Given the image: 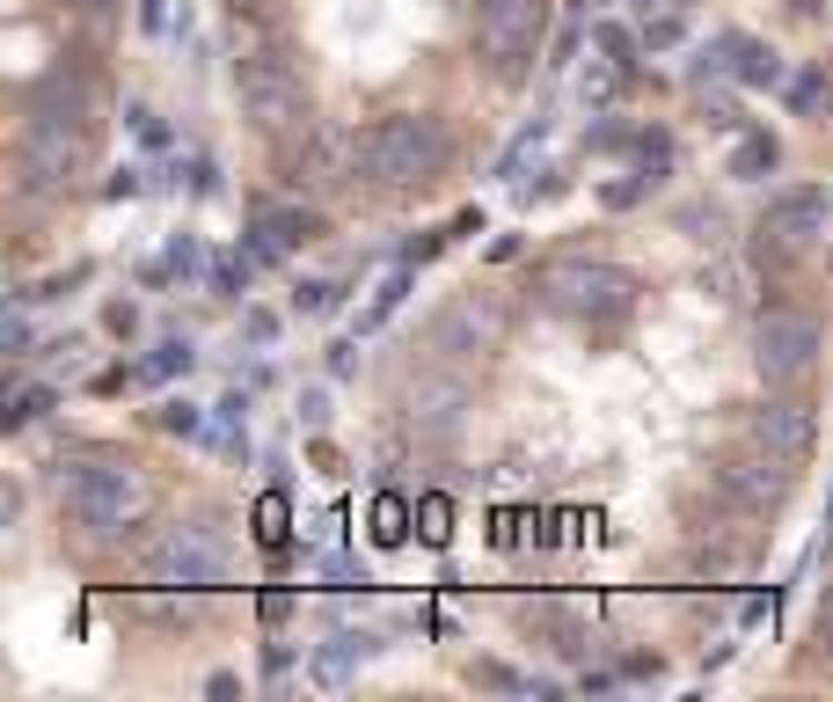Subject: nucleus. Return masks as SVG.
I'll list each match as a JSON object with an SVG mask.
<instances>
[{"label":"nucleus","instance_id":"obj_1","mask_svg":"<svg viewBox=\"0 0 833 702\" xmlns=\"http://www.w3.org/2000/svg\"><path fill=\"white\" fill-rule=\"evenodd\" d=\"M446 124L424 118V110H402V118H381L365 124V183L373 191H424L446 176Z\"/></svg>","mask_w":833,"mask_h":702},{"label":"nucleus","instance_id":"obj_2","mask_svg":"<svg viewBox=\"0 0 833 702\" xmlns=\"http://www.w3.org/2000/svg\"><path fill=\"white\" fill-rule=\"evenodd\" d=\"M59 491H67V512L88 526V534H118V526H139L147 520V505H154V491H147V475H139V461H81V469L59 475Z\"/></svg>","mask_w":833,"mask_h":702},{"label":"nucleus","instance_id":"obj_3","mask_svg":"<svg viewBox=\"0 0 833 702\" xmlns=\"http://www.w3.org/2000/svg\"><path fill=\"white\" fill-rule=\"evenodd\" d=\"M541 293H549V308H563L578 322H622L636 308V279L608 257H555L541 271Z\"/></svg>","mask_w":833,"mask_h":702},{"label":"nucleus","instance_id":"obj_4","mask_svg":"<svg viewBox=\"0 0 833 702\" xmlns=\"http://www.w3.org/2000/svg\"><path fill=\"white\" fill-rule=\"evenodd\" d=\"M234 96H242V118L257 124V132H293L300 118H308V88H300V67L285 52H242L234 59Z\"/></svg>","mask_w":833,"mask_h":702},{"label":"nucleus","instance_id":"obj_5","mask_svg":"<svg viewBox=\"0 0 833 702\" xmlns=\"http://www.w3.org/2000/svg\"><path fill=\"white\" fill-rule=\"evenodd\" d=\"M819 322L804 315V308H767L761 322H753V367H761V381H804V373L819 367Z\"/></svg>","mask_w":833,"mask_h":702},{"label":"nucleus","instance_id":"obj_6","mask_svg":"<svg viewBox=\"0 0 833 702\" xmlns=\"http://www.w3.org/2000/svg\"><path fill=\"white\" fill-rule=\"evenodd\" d=\"M344 183H365V132H344V124H308V140L293 154V191L330 198Z\"/></svg>","mask_w":833,"mask_h":702},{"label":"nucleus","instance_id":"obj_7","mask_svg":"<svg viewBox=\"0 0 833 702\" xmlns=\"http://www.w3.org/2000/svg\"><path fill=\"white\" fill-rule=\"evenodd\" d=\"M147 571L169 593H212V585H227V549L212 542L205 526H169L154 542V556H147Z\"/></svg>","mask_w":833,"mask_h":702},{"label":"nucleus","instance_id":"obj_8","mask_svg":"<svg viewBox=\"0 0 833 702\" xmlns=\"http://www.w3.org/2000/svg\"><path fill=\"white\" fill-rule=\"evenodd\" d=\"M88 161V132L81 124H59L44 118V110H30V124H22V183H30L37 198L44 191H67V176Z\"/></svg>","mask_w":833,"mask_h":702},{"label":"nucleus","instance_id":"obj_9","mask_svg":"<svg viewBox=\"0 0 833 702\" xmlns=\"http://www.w3.org/2000/svg\"><path fill=\"white\" fill-rule=\"evenodd\" d=\"M475 44L490 67H520L541 44V0H475Z\"/></svg>","mask_w":833,"mask_h":702},{"label":"nucleus","instance_id":"obj_10","mask_svg":"<svg viewBox=\"0 0 833 702\" xmlns=\"http://www.w3.org/2000/svg\"><path fill=\"white\" fill-rule=\"evenodd\" d=\"M812 439H819V418H812L804 395H767V403L753 410V447L775 454L782 469H797V461L812 454Z\"/></svg>","mask_w":833,"mask_h":702},{"label":"nucleus","instance_id":"obj_11","mask_svg":"<svg viewBox=\"0 0 833 702\" xmlns=\"http://www.w3.org/2000/svg\"><path fill=\"white\" fill-rule=\"evenodd\" d=\"M826 220H833V198L819 191V183H797V191H782L775 205H767L761 228L775 234L782 249H812L819 234H826Z\"/></svg>","mask_w":833,"mask_h":702},{"label":"nucleus","instance_id":"obj_12","mask_svg":"<svg viewBox=\"0 0 833 702\" xmlns=\"http://www.w3.org/2000/svg\"><path fill=\"white\" fill-rule=\"evenodd\" d=\"M432 344H439V351H498V344H504V315L490 308V300L461 293L446 315L432 322Z\"/></svg>","mask_w":833,"mask_h":702},{"label":"nucleus","instance_id":"obj_13","mask_svg":"<svg viewBox=\"0 0 833 702\" xmlns=\"http://www.w3.org/2000/svg\"><path fill=\"white\" fill-rule=\"evenodd\" d=\"M716 483H724L739 505H753V512L782 505V491H790V475H782L775 454H767V461H716Z\"/></svg>","mask_w":833,"mask_h":702},{"label":"nucleus","instance_id":"obj_14","mask_svg":"<svg viewBox=\"0 0 833 702\" xmlns=\"http://www.w3.org/2000/svg\"><path fill=\"white\" fill-rule=\"evenodd\" d=\"M365 651H373V636H365V630H337L330 644L314 651V666H308L314 688H330V695H337V688H351V673H359Z\"/></svg>","mask_w":833,"mask_h":702},{"label":"nucleus","instance_id":"obj_15","mask_svg":"<svg viewBox=\"0 0 833 702\" xmlns=\"http://www.w3.org/2000/svg\"><path fill=\"white\" fill-rule=\"evenodd\" d=\"M724 44H731V52H739V81H753V88H775L782 81V59L775 52H767V44H753V37H724Z\"/></svg>","mask_w":833,"mask_h":702},{"label":"nucleus","instance_id":"obj_16","mask_svg":"<svg viewBox=\"0 0 833 702\" xmlns=\"http://www.w3.org/2000/svg\"><path fill=\"white\" fill-rule=\"evenodd\" d=\"M767 169H775V140H767V132H739V147H731V176L753 183V176H767Z\"/></svg>","mask_w":833,"mask_h":702},{"label":"nucleus","instance_id":"obj_17","mask_svg":"<svg viewBox=\"0 0 833 702\" xmlns=\"http://www.w3.org/2000/svg\"><path fill=\"white\" fill-rule=\"evenodd\" d=\"M453 403H461V381H446V388H410V410H416V418H432V424H453Z\"/></svg>","mask_w":833,"mask_h":702},{"label":"nucleus","instance_id":"obj_18","mask_svg":"<svg viewBox=\"0 0 833 702\" xmlns=\"http://www.w3.org/2000/svg\"><path fill=\"white\" fill-rule=\"evenodd\" d=\"M183 367H191V344H161L139 373H147V381H169V373H183Z\"/></svg>","mask_w":833,"mask_h":702},{"label":"nucleus","instance_id":"obj_19","mask_svg":"<svg viewBox=\"0 0 833 702\" xmlns=\"http://www.w3.org/2000/svg\"><path fill=\"white\" fill-rule=\"evenodd\" d=\"M337 293H344V285H330V279H308V285L293 293V308H300V315H322V308H337Z\"/></svg>","mask_w":833,"mask_h":702},{"label":"nucleus","instance_id":"obj_20","mask_svg":"<svg viewBox=\"0 0 833 702\" xmlns=\"http://www.w3.org/2000/svg\"><path fill=\"white\" fill-rule=\"evenodd\" d=\"M812 659H826V666H833V593L819 600V622H812Z\"/></svg>","mask_w":833,"mask_h":702},{"label":"nucleus","instance_id":"obj_21","mask_svg":"<svg viewBox=\"0 0 833 702\" xmlns=\"http://www.w3.org/2000/svg\"><path fill=\"white\" fill-rule=\"evenodd\" d=\"M44 403H52V388H22L16 403H8V424H30V418H37V410H44Z\"/></svg>","mask_w":833,"mask_h":702},{"label":"nucleus","instance_id":"obj_22","mask_svg":"<svg viewBox=\"0 0 833 702\" xmlns=\"http://www.w3.org/2000/svg\"><path fill=\"white\" fill-rule=\"evenodd\" d=\"M373 520H381V526H373L381 542H402V505H395V498H381V512H373Z\"/></svg>","mask_w":833,"mask_h":702},{"label":"nucleus","instance_id":"obj_23","mask_svg":"<svg viewBox=\"0 0 833 702\" xmlns=\"http://www.w3.org/2000/svg\"><path fill=\"white\" fill-rule=\"evenodd\" d=\"M161 424H169V432H198V410L191 403H169V410H161Z\"/></svg>","mask_w":833,"mask_h":702},{"label":"nucleus","instance_id":"obj_24","mask_svg":"<svg viewBox=\"0 0 833 702\" xmlns=\"http://www.w3.org/2000/svg\"><path fill=\"white\" fill-rule=\"evenodd\" d=\"M424 534H432V542H446V505H439V498H424Z\"/></svg>","mask_w":833,"mask_h":702},{"label":"nucleus","instance_id":"obj_25","mask_svg":"<svg viewBox=\"0 0 833 702\" xmlns=\"http://www.w3.org/2000/svg\"><path fill=\"white\" fill-rule=\"evenodd\" d=\"M300 418H308V424H330V395H300Z\"/></svg>","mask_w":833,"mask_h":702},{"label":"nucleus","instance_id":"obj_26","mask_svg":"<svg viewBox=\"0 0 833 702\" xmlns=\"http://www.w3.org/2000/svg\"><path fill=\"white\" fill-rule=\"evenodd\" d=\"M234 8H271V0H234Z\"/></svg>","mask_w":833,"mask_h":702},{"label":"nucleus","instance_id":"obj_27","mask_svg":"<svg viewBox=\"0 0 833 702\" xmlns=\"http://www.w3.org/2000/svg\"><path fill=\"white\" fill-rule=\"evenodd\" d=\"M81 8H103V0H81Z\"/></svg>","mask_w":833,"mask_h":702}]
</instances>
